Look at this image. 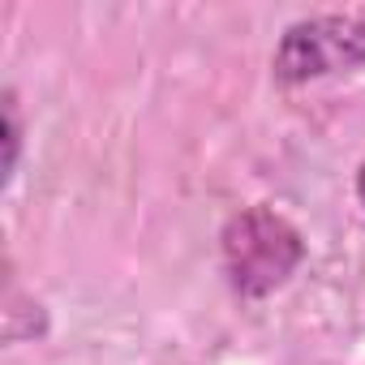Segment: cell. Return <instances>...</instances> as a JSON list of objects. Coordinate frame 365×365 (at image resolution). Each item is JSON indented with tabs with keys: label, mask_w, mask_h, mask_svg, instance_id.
Here are the masks:
<instances>
[{
	"label": "cell",
	"mask_w": 365,
	"mask_h": 365,
	"mask_svg": "<svg viewBox=\"0 0 365 365\" xmlns=\"http://www.w3.org/2000/svg\"><path fill=\"white\" fill-rule=\"evenodd\" d=\"M365 65V9L352 14H318L305 22H292L275 48V78L297 86L331 73H348Z\"/></svg>",
	"instance_id": "2"
},
{
	"label": "cell",
	"mask_w": 365,
	"mask_h": 365,
	"mask_svg": "<svg viewBox=\"0 0 365 365\" xmlns=\"http://www.w3.org/2000/svg\"><path fill=\"white\" fill-rule=\"evenodd\" d=\"M356 190H361V202H365V168H361V180H356Z\"/></svg>",
	"instance_id": "4"
},
{
	"label": "cell",
	"mask_w": 365,
	"mask_h": 365,
	"mask_svg": "<svg viewBox=\"0 0 365 365\" xmlns=\"http://www.w3.org/2000/svg\"><path fill=\"white\" fill-rule=\"evenodd\" d=\"M301 254L297 228L267 207H250L224 228V271L241 297H267L279 288L297 271Z\"/></svg>",
	"instance_id": "1"
},
{
	"label": "cell",
	"mask_w": 365,
	"mask_h": 365,
	"mask_svg": "<svg viewBox=\"0 0 365 365\" xmlns=\"http://www.w3.org/2000/svg\"><path fill=\"white\" fill-rule=\"evenodd\" d=\"M18 150H22V125H18V99L5 95V163H0V172H5V185L14 180V168H18Z\"/></svg>",
	"instance_id": "3"
}]
</instances>
